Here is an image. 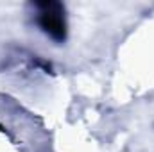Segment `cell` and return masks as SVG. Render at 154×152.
Listing matches in <instances>:
<instances>
[{
  "mask_svg": "<svg viewBox=\"0 0 154 152\" xmlns=\"http://www.w3.org/2000/svg\"><path fill=\"white\" fill-rule=\"evenodd\" d=\"M34 23L54 43H65L68 38V22L65 5L57 0L34 2Z\"/></svg>",
  "mask_w": 154,
  "mask_h": 152,
  "instance_id": "obj_1",
  "label": "cell"
}]
</instances>
